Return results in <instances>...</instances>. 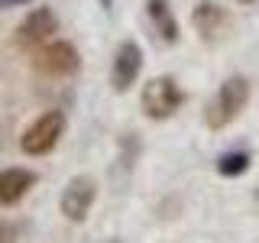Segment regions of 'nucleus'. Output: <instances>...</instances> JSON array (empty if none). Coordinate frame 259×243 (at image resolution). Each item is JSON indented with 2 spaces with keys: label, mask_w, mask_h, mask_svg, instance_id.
<instances>
[{
  "label": "nucleus",
  "mask_w": 259,
  "mask_h": 243,
  "mask_svg": "<svg viewBox=\"0 0 259 243\" xmlns=\"http://www.w3.org/2000/svg\"><path fill=\"white\" fill-rule=\"evenodd\" d=\"M246 101H249V81L240 78V75H230L217 88V94L210 97V104L204 110V124L210 130H227L243 113Z\"/></svg>",
  "instance_id": "f257e3e1"
},
{
  "label": "nucleus",
  "mask_w": 259,
  "mask_h": 243,
  "mask_svg": "<svg viewBox=\"0 0 259 243\" xmlns=\"http://www.w3.org/2000/svg\"><path fill=\"white\" fill-rule=\"evenodd\" d=\"M140 104H143V113L149 120H168L185 104V91L178 88V81L172 75H159V78H149L143 85Z\"/></svg>",
  "instance_id": "f03ea898"
},
{
  "label": "nucleus",
  "mask_w": 259,
  "mask_h": 243,
  "mask_svg": "<svg viewBox=\"0 0 259 243\" xmlns=\"http://www.w3.org/2000/svg\"><path fill=\"white\" fill-rule=\"evenodd\" d=\"M62 133H65V113L62 110H46L23 130L20 149L26 152V156H49V152L59 146Z\"/></svg>",
  "instance_id": "7ed1b4c3"
},
{
  "label": "nucleus",
  "mask_w": 259,
  "mask_h": 243,
  "mask_svg": "<svg viewBox=\"0 0 259 243\" xmlns=\"http://www.w3.org/2000/svg\"><path fill=\"white\" fill-rule=\"evenodd\" d=\"M97 201V182L91 175H75L68 185L62 188V198H59V208L65 214V221L71 224H84L88 214H91Z\"/></svg>",
  "instance_id": "20e7f679"
},
{
  "label": "nucleus",
  "mask_w": 259,
  "mask_h": 243,
  "mask_svg": "<svg viewBox=\"0 0 259 243\" xmlns=\"http://www.w3.org/2000/svg\"><path fill=\"white\" fill-rule=\"evenodd\" d=\"M32 65H36V71H42V75H52V78H65V75H75L81 68V55L78 49L71 43H42L32 52Z\"/></svg>",
  "instance_id": "39448f33"
},
{
  "label": "nucleus",
  "mask_w": 259,
  "mask_h": 243,
  "mask_svg": "<svg viewBox=\"0 0 259 243\" xmlns=\"http://www.w3.org/2000/svg\"><path fill=\"white\" fill-rule=\"evenodd\" d=\"M143 71V49L136 39H123V43L117 46V52H113V62H110V85L117 94L130 91V88L136 85V78H140Z\"/></svg>",
  "instance_id": "423d86ee"
},
{
  "label": "nucleus",
  "mask_w": 259,
  "mask_h": 243,
  "mask_svg": "<svg viewBox=\"0 0 259 243\" xmlns=\"http://www.w3.org/2000/svg\"><path fill=\"white\" fill-rule=\"evenodd\" d=\"M59 32V16H55L52 7H36L32 13H26V20L16 26V43L20 46H42Z\"/></svg>",
  "instance_id": "0eeeda50"
},
{
  "label": "nucleus",
  "mask_w": 259,
  "mask_h": 243,
  "mask_svg": "<svg viewBox=\"0 0 259 243\" xmlns=\"http://www.w3.org/2000/svg\"><path fill=\"white\" fill-rule=\"evenodd\" d=\"M36 182H39V175L29 172V169H20V166L4 169V172H0V205H4V208L20 205Z\"/></svg>",
  "instance_id": "6e6552de"
},
{
  "label": "nucleus",
  "mask_w": 259,
  "mask_h": 243,
  "mask_svg": "<svg viewBox=\"0 0 259 243\" xmlns=\"http://www.w3.org/2000/svg\"><path fill=\"white\" fill-rule=\"evenodd\" d=\"M191 26H194V32H198L201 39L221 36L224 26H227L224 7H217L214 0H198V4H194V10H191Z\"/></svg>",
  "instance_id": "1a4fd4ad"
},
{
  "label": "nucleus",
  "mask_w": 259,
  "mask_h": 243,
  "mask_svg": "<svg viewBox=\"0 0 259 243\" xmlns=\"http://www.w3.org/2000/svg\"><path fill=\"white\" fill-rule=\"evenodd\" d=\"M146 13H149V20H152L156 36L165 46H175L178 39H182V26H178V20H175L172 7H168V0H146Z\"/></svg>",
  "instance_id": "9d476101"
},
{
  "label": "nucleus",
  "mask_w": 259,
  "mask_h": 243,
  "mask_svg": "<svg viewBox=\"0 0 259 243\" xmlns=\"http://www.w3.org/2000/svg\"><path fill=\"white\" fill-rule=\"evenodd\" d=\"M249 152L246 149H230V152H224L221 159H217V172H221L224 178H240L243 172L249 169Z\"/></svg>",
  "instance_id": "9b49d317"
},
{
  "label": "nucleus",
  "mask_w": 259,
  "mask_h": 243,
  "mask_svg": "<svg viewBox=\"0 0 259 243\" xmlns=\"http://www.w3.org/2000/svg\"><path fill=\"white\" fill-rule=\"evenodd\" d=\"M0 243H16V227L0 221Z\"/></svg>",
  "instance_id": "f8f14e48"
},
{
  "label": "nucleus",
  "mask_w": 259,
  "mask_h": 243,
  "mask_svg": "<svg viewBox=\"0 0 259 243\" xmlns=\"http://www.w3.org/2000/svg\"><path fill=\"white\" fill-rule=\"evenodd\" d=\"M32 0H0V10H13V7H26Z\"/></svg>",
  "instance_id": "ddd939ff"
},
{
  "label": "nucleus",
  "mask_w": 259,
  "mask_h": 243,
  "mask_svg": "<svg viewBox=\"0 0 259 243\" xmlns=\"http://www.w3.org/2000/svg\"><path fill=\"white\" fill-rule=\"evenodd\" d=\"M101 7H104V10H110V7H113V0H101Z\"/></svg>",
  "instance_id": "4468645a"
},
{
  "label": "nucleus",
  "mask_w": 259,
  "mask_h": 243,
  "mask_svg": "<svg viewBox=\"0 0 259 243\" xmlns=\"http://www.w3.org/2000/svg\"><path fill=\"white\" fill-rule=\"evenodd\" d=\"M237 4H243V7H249V4H256V0H237Z\"/></svg>",
  "instance_id": "2eb2a0df"
}]
</instances>
